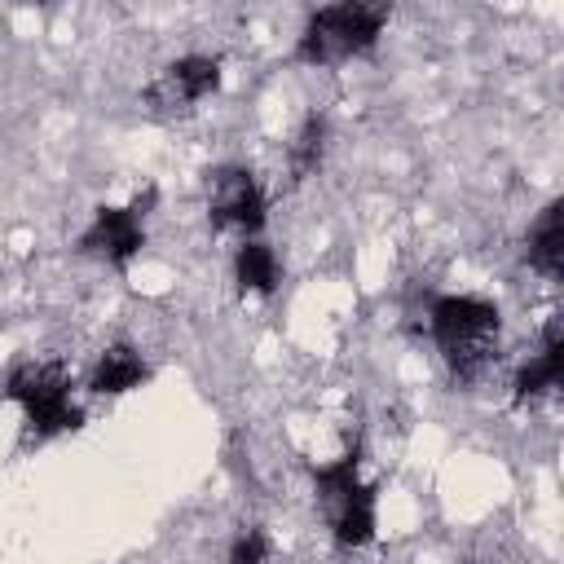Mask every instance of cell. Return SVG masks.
<instances>
[{
  "mask_svg": "<svg viewBox=\"0 0 564 564\" xmlns=\"http://www.w3.org/2000/svg\"><path fill=\"white\" fill-rule=\"evenodd\" d=\"M427 330L458 383H480L502 357V313L480 295H436L427 308Z\"/></svg>",
  "mask_w": 564,
  "mask_h": 564,
  "instance_id": "obj_1",
  "label": "cell"
},
{
  "mask_svg": "<svg viewBox=\"0 0 564 564\" xmlns=\"http://www.w3.org/2000/svg\"><path fill=\"white\" fill-rule=\"evenodd\" d=\"M313 489H317V507L339 551H361L375 542L379 489L361 476V449H348L335 463H322L313 471Z\"/></svg>",
  "mask_w": 564,
  "mask_h": 564,
  "instance_id": "obj_2",
  "label": "cell"
},
{
  "mask_svg": "<svg viewBox=\"0 0 564 564\" xmlns=\"http://www.w3.org/2000/svg\"><path fill=\"white\" fill-rule=\"evenodd\" d=\"M392 9L388 4H370V0H344V4H326L313 9L308 22L295 35V57L304 66H339L352 62L361 53H370L388 26Z\"/></svg>",
  "mask_w": 564,
  "mask_h": 564,
  "instance_id": "obj_3",
  "label": "cell"
},
{
  "mask_svg": "<svg viewBox=\"0 0 564 564\" xmlns=\"http://www.w3.org/2000/svg\"><path fill=\"white\" fill-rule=\"evenodd\" d=\"M4 397L22 410L26 436L53 441L84 427V410L70 401V370L62 361H22L4 379Z\"/></svg>",
  "mask_w": 564,
  "mask_h": 564,
  "instance_id": "obj_4",
  "label": "cell"
},
{
  "mask_svg": "<svg viewBox=\"0 0 564 564\" xmlns=\"http://www.w3.org/2000/svg\"><path fill=\"white\" fill-rule=\"evenodd\" d=\"M220 88V57L185 53L154 70V79L141 88V106L150 115H185L198 101H207Z\"/></svg>",
  "mask_w": 564,
  "mask_h": 564,
  "instance_id": "obj_5",
  "label": "cell"
},
{
  "mask_svg": "<svg viewBox=\"0 0 564 564\" xmlns=\"http://www.w3.org/2000/svg\"><path fill=\"white\" fill-rule=\"evenodd\" d=\"M207 216L216 229H238L242 238H256L269 220V198L264 185L251 167L225 163L207 176Z\"/></svg>",
  "mask_w": 564,
  "mask_h": 564,
  "instance_id": "obj_6",
  "label": "cell"
},
{
  "mask_svg": "<svg viewBox=\"0 0 564 564\" xmlns=\"http://www.w3.org/2000/svg\"><path fill=\"white\" fill-rule=\"evenodd\" d=\"M150 203H154V194H145L128 207H110V203L97 207L93 220L79 234V251L88 260L110 264V269H128L145 247V207Z\"/></svg>",
  "mask_w": 564,
  "mask_h": 564,
  "instance_id": "obj_7",
  "label": "cell"
},
{
  "mask_svg": "<svg viewBox=\"0 0 564 564\" xmlns=\"http://www.w3.org/2000/svg\"><path fill=\"white\" fill-rule=\"evenodd\" d=\"M560 379H564V330H560V322H551V326L542 330L538 352L516 370V379H511V401H516V405H533V401L560 392Z\"/></svg>",
  "mask_w": 564,
  "mask_h": 564,
  "instance_id": "obj_8",
  "label": "cell"
},
{
  "mask_svg": "<svg viewBox=\"0 0 564 564\" xmlns=\"http://www.w3.org/2000/svg\"><path fill=\"white\" fill-rule=\"evenodd\" d=\"M524 260H529L533 273H542L551 282L564 273V198L546 203L538 212V220L529 225V234H524Z\"/></svg>",
  "mask_w": 564,
  "mask_h": 564,
  "instance_id": "obj_9",
  "label": "cell"
},
{
  "mask_svg": "<svg viewBox=\"0 0 564 564\" xmlns=\"http://www.w3.org/2000/svg\"><path fill=\"white\" fill-rule=\"evenodd\" d=\"M145 379H150L145 357H141L132 344H110V348L97 352L93 375H88V388H93L97 397H123V392L141 388Z\"/></svg>",
  "mask_w": 564,
  "mask_h": 564,
  "instance_id": "obj_10",
  "label": "cell"
},
{
  "mask_svg": "<svg viewBox=\"0 0 564 564\" xmlns=\"http://www.w3.org/2000/svg\"><path fill=\"white\" fill-rule=\"evenodd\" d=\"M234 282H238L242 295H273L278 282H282L278 251L260 238H242L238 251H234Z\"/></svg>",
  "mask_w": 564,
  "mask_h": 564,
  "instance_id": "obj_11",
  "label": "cell"
},
{
  "mask_svg": "<svg viewBox=\"0 0 564 564\" xmlns=\"http://www.w3.org/2000/svg\"><path fill=\"white\" fill-rule=\"evenodd\" d=\"M326 145H330V128H326V119H322V115H308V119L295 128L291 145H286L291 181H308V176H317V167H322V159H326Z\"/></svg>",
  "mask_w": 564,
  "mask_h": 564,
  "instance_id": "obj_12",
  "label": "cell"
},
{
  "mask_svg": "<svg viewBox=\"0 0 564 564\" xmlns=\"http://www.w3.org/2000/svg\"><path fill=\"white\" fill-rule=\"evenodd\" d=\"M229 564H273V551H269V538L260 529H242L229 546Z\"/></svg>",
  "mask_w": 564,
  "mask_h": 564,
  "instance_id": "obj_13",
  "label": "cell"
},
{
  "mask_svg": "<svg viewBox=\"0 0 564 564\" xmlns=\"http://www.w3.org/2000/svg\"><path fill=\"white\" fill-rule=\"evenodd\" d=\"M476 564H489V560H476Z\"/></svg>",
  "mask_w": 564,
  "mask_h": 564,
  "instance_id": "obj_14",
  "label": "cell"
}]
</instances>
